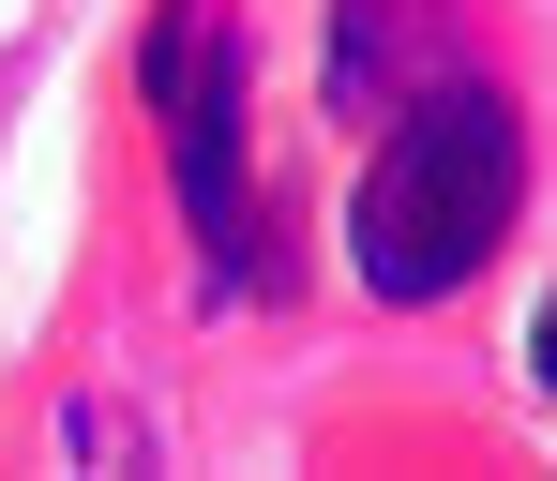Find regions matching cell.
Wrapping results in <instances>:
<instances>
[{
  "instance_id": "6da1fadb",
  "label": "cell",
  "mask_w": 557,
  "mask_h": 481,
  "mask_svg": "<svg viewBox=\"0 0 557 481\" xmlns=\"http://www.w3.org/2000/svg\"><path fill=\"white\" fill-rule=\"evenodd\" d=\"M512 195H528V121L482 76H422L376 121V166L347 195V271L376 301H453L512 241Z\"/></svg>"
},
{
  "instance_id": "7a4b0ae2",
  "label": "cell",
  "mask_w": 557,
  "mask_h": 481,
  "mask_svg": "<svg viewBox=\"0 0 557 481\" xmlns=\"http://www.w3.org/2000/svg\"><path fill=\"white\" fill-rule=\"evenodd\" d=\"M242 15L226 0H166L151 46H136V91H151V136H166V181H182V226H196V271L211 301L272 287V241H257V151H242Z\"/></svg>"
},
{
  "instance_id": "3957f363",
  "label": "cell",
  "mask_w": 557,
  "mask_h": 481,
  "mask_svg": "<svg viewBox=\"0 0 557 481\" xmlns=\"http://www.w3.org/2000/svg\"><path fill=\"white\" fill-rule=\"evenodd\" d=\"M422 0H332V121H392L422 76Z\"/></svg>"
},
{
  "instance_id": "277c9868",
  "label": "cell",
  "mask_w": 557,
  "mask_h": 481,
  "mask_svg": "<svg viewBox=\"0 0 557 481\" xmlns=\"http://www.w3.org/2000/svg\"><path fill=\"white\" fill-rule=\"evenodd\" d=\"M528 362H543V391H557V301H543V331H528Z\"/></svg>"
}]
</instances>
